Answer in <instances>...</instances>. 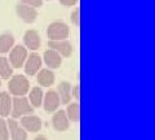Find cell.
Here are the masks:
<instances>
[{"instance_id":"cell-1","label":"cell","mask_w":155,"mask_h":140,"mask_svg":"<svg viewBox=\"0 0 155 140\" xmlns=\"http://www.w3.org/2000/svg\"><path fill=\"white\" fill-rule=\"evenodd\" d=\"M32 112H34L32 105L25 96H14L12 99V112L11 113L13 115V119L21 118L27 114H32Z\"/></svg>"},{"instance_id":"cell-2","label":"cell","mask_w":155,"mask_h":140,"mask_svg":"<svg viewBox=\"0 0 155 140\" xmlns=\"http://www.w3.org/2000/svg\"><path fill=\"white\" fill-rule=\"evenodd\" d=\"M8 88L13 96H25L30 91V82L25 75H13L8 83Z\"/></svg>"},{"instance_id":"cell-3","label":"cell","mask_w":155,"mask_h":140,"mask_svg":"<svg viewBox=\"0 0 155 140\" xmlns=\"http://www.w3.org/2000/svg\"><path fill=\"white\" fill-rule=\"evenodd\" d=\"M69 34H70L69 26L60 21L52 22L47 29V35L49 38V40H65L69 38Z\"/></svg>"},{"instance_id":"cell-4","label":"cell","mask_w":155,"mask_h":140,"mask_svg":"<svg viewBox=\"0 0 155 140\" xmlns=\"http://www.w3.org/2000/svg\"><path fill=\"white\" fill-rule=\"evenodd\" d=\"M9 53V62H11L12 67H16V69H19L25 65V61L27 59V48L25 46H14Z\"/></svg>"},{"instance_id":"cell-5","label":"cell","mask_w":155,"mask_h":140,"mask_svg":"<svg viewBox=\"0 0 155 140\" xmlns=\"http://www.w3.org/2000/svg\"><path fill=\"white\" fill-rule=\"evenodd\" d=\"M49 50L56 51L61 57H70L74 53V47L69 40H49L48 42Z\"/></svg>"},{"instance_id":"cell-6","label":"cell","mask_w":155,"mask_h":140,"mask_svg":"<svg viewBox=\"0 0 155 140\" xmlns=\"http://www.w3.org/2000/svg\"><path fill=\"white\" fill-rule=\"evenodd\" d=\"M16 12L18 14V17L21 18L23 22L26 23H32L36 21L38 18V11L36 8H32L26 4H18L16 7Z\"/></svg>"},{"instance_id":"cell-7","label":"cell","mask_w":155,"mask_h":140,"mask_svg":"<svg viewBox=\"0 0 155 140\" xmlns=\"http://www.w3.org/2000/svg\"><path fill=\"white\" fill-rule=\"evenodd\" d=\"M23 66H25V73L27 75H36L38 71L41 69V57L35 52H32L27 56Z\"/></svg>"},{"instance_id":"cell-8","label":"cell","mask_w":155,"mask_h":140,"mask_svg":"<svg viewBox=\"0 0 155 140\" xmlns=\"http://www.w3.org/2000/svg\"><path fill=\"white\" fill-rule=\"evenodd\" d=\"M43 105H44V109L47 113H53L58 110L61 105V100L60 96H58L57 91H48L44 95V99H43Z\"/></svg>"},{"instance_id":"cell-9","label":"cell","mask_w":155,"mask_h":140,"mask_svg":"<svg viewBox=\"0 0 155 140\" xmlns=\"http://www.w3.org/2000/svg\"><path fill=\"white\" fill-rule=\"evenodd\" d=\"M21 125L28 132H39L41 130V126H43L41 119L39 118L38 115H34V114L23 115L22 119H21Z\"/></svg>"},{"instance_id":"cell-10","label":"cell","mask_w":155,"mask_h":140,"mask_svg":"<svg viewBox=\"0 0 155 140\" xmlns=\"http://www.w3.org/2000/svg\"><path fill=\"white\" fill-rule=\"evenodd\" d=\"M7 125L9 130V138L12 140H27V131L19 126L16 119L7 121Z\"/></svg>"},{"instance_id":"cell-11","label":"cell","mask_w":155,"mask_h":140,"mask_svg":"<svg viewBox=\"0 0 155 140\" xmlns=\"http://www.w3.org/2000/svg\"><path fill=\"white\" fill-rule=\"evenodd\" d=\"M52 125L57 131H66L70 127V121L67 118L65 110H56L52 118Z\"/></svg>"},{"instance_id":"cell-12","label":"cell","mask_w":155,"mask_h":140,"mask_svg":"<svg viewBox=\"0 0 155 140\" xmlns=\"http://www.w3.org/2000/svg\"><path fill=\"white\" fill-rule=\"evenodd\" d=\"M23 42H25V47L31 51H36L41 46L40 35L36 30H27L23 36Z\"/></svg>"},{"instance_id":"cell-13","label":"cell","mask_w":155,"mask_h":140,"mask_svg":"<svg viewBox=\"0 0 155 140\" xmlns=\"http://www.w3.org/2000/svg\"><path fill=\"white\" fill-rule=\"evenodd\" d=\"M43 60L49 69H58L62 65V57L53 50H47L43 56Z\"/></svg>"},{"instance_id":"cell-14","label":"cell","mask_w":155,"mask_h":140,"mask_svg":"<svg viewBox=\"0 0 155 140\" xmlns=\"http://www.w3.org/2000/svg\"><path fill=\"white\" fill-rule=\"evenodd\" d=\"M36 79L39 86L41 87H51L53 83H54V73L49 69H40L36 74Z\"/></svg>"},{"instance_id":"cell-15","label":"cell","mask_w":155,"mask_h":140,"mask_svg":"<svg viewBox=\"0 0 155 140\" xmlns=\"http://www.w3.org/2000/svg\"><path fill=\"white\" fill-rule=\"evenodd\" d=\"M71 84L69 82H61L57 87V94L60 96L61 104H69L71 99H72V94H71Z\"/></svg>"},{"instance_id":"cell-16","label":"cell","mask_w":155,"mask_h":140,"mask_svg":"<svg viewBox=\"0 0 155 140\" xmlns=\"http://www.w3.org/2000/svg\"><path fill=\"white\" fill-rule=\"evenodd\" d=\"M12 112V97L9 92H0V115L8 117Z\"/></svg>"},{"instance_id":"cell-17","label":"cell","mask_w":155,"mask_h":140,"mask_svg":"<svg viewBox=\"0 0 155 140\" xmlns=\"http://www.w3.org/2000/svg\"><path fill=\"white\" fill-rule=\"evenodd\" d=\"M43 99H44V92L40 87H32L28 91V101L32 105V108H39L43 104Z\"/></svg>"},{"instance_id":"cell-18","label":"cell","mask_w":155,"mask_h":140,"mask_svg":"<svg viewBox=\"0 0 155 140\" xmlns=\"http://www.w3.org/2000/svg\"><path fill=\"white\" fill-rule=\"evenodd\" d=\"M14 47V38L11 34L0 35V53H8Z\"/></svg>"},{"instance_id":"cell-19","label":"cell","mask_w":155,"mask_h":140,"mask_svg":"<svg viewBox=\"0 0 155 140\" xmlns=\"http://www.w3.org/2000/svg\"><path fill=\"white\" fill-rule=\"evenodd\" d=\"M13 74V67L11 65V62L7 57L2 56L0 57V78L3 79H8L11 78Z\"/></svg>"},{"instance_id":"cell-20","label":"cell","mask_w":155,"mask_h":140,"mask_svg":"<svg viewBox=\"0 0 155 140\" xmlns=\"http://www.w3.org/2000/svg\"><path fill=\"white\" fill-rule=\"evenodd\" d=\"M66 115L69 121H72V122H79V118H80V107H79V103H71L69 104V107L65 110Z\"/></svg>"},{"instance_id":"cell-21","label":"cell","mask_w":155,"mask_h":140,"mask_svg":"<svg viewBox=\"0 0 155 140\" xmlns=\"http://www.w3.org/2000/svg\"><path fill=\"white\" fill-rule=\"evenodd\" d=\"M0 140H9L8 125L4 118H0Z\"/></svg>"},{"instance_id":"cell-22","label":"cell","mask_w":155,"mask_h":140,"mask_svg":"<svg viewBox=\"0 0 155 140\" xmlns=\"http://www.w3.org/2000/svg\"><path fill=\"white\" fill-rule=\"evenodd\" d=\"M71 22L74 23L75 26H79L80 25V9L76 8L72 11L71 13Z\"/></svg>"},{"instance_id":"cell-23","label":"cell","mask_w":155,"mask_h":140,"mask_svg":"<svg viewBox=\"0 0 155 140\" xmlns=\"http://www.w3.org/2000/svg\"><path fill=\"white\" fill-rule=\"evenodd\" d=\"M22 4H26V5H30L32 8H39L43 5V0H21Z\"/></svg>"},{"instance_id":"cell-24","label":"cell","mask_w":155,"mask_h":140,"mask_svg":"<svg viewBox=\"0 0 155 140\" xmlns=\"http://www.w3.org/2000/svg\"><path fill=\"white\" fill-rule=\"evenodd\" d=\"M79 91H80V87H79V84H76L74 88H71V94H72V96L79 101V99H80V95H79Z\"/></svg>"},{"instance_id":"cell-25","label":"cell","mask_w":155,"mask_h":140,"mask_svg":"<svg viewBox=\"0 0 155 140\" xmlns=\"http://www.w3.org/2000/svg\"><path fill=\"white\" fill-rule=\"evenodd\" d=\"M62 5H65V7H72V5H75V4L78 3V0H58Z\"/></svg>"},{"instance_id":"cell-26","label":"cell","mask_w":155,"mask_h":140,"mask_svg":"<svg viewBox=\"0 0 155 140\" xmlns=\"http://www.w3.org/2000/svg\"><path fill=\"white\" fill-rule=\"evenodd\" d=\"M34 140H48V139H47L45 136H43V135H39V136H36Z\"/></svg>"},{"instance_id":"cell-27","label":"cell","mask_w":155,"mask_h":140,"mask_svg":"<svg viewBox=\"0 0 155 140\" xmlns=\"http://www.w3.org/2000/svg\"><path fill=\"white\" fill-rule=\"evenodd\" d=\"M0 87H2V80H0Z\"/></svg>"}]
</instances>
